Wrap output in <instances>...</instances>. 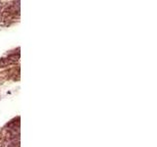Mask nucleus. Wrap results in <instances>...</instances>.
Returning <instances> with one entry per match:
<instances>
[{
    "label": "nucleus",
    "mask_w": 157,
    "mask_h": 147,
    "mask_svg": "<svg viewBox=\"0 0 157 147\" xmlns=\"http://www.w3.org/2000/svg\"><path fill=\"white\" fill-rule=\"evenodd\" d=\"M20 17V2H11L7 4L0 12V24L9 26L16 22Z\"/></svg>",
    "instance_id": "1"
},
{
    "label": "nucleus",
    "mask_w": 157,
    "mask_h": 147,
    "mask_svg": "<svg viewBox=\"0 0 157 147\" xmlns=\"http://www.w3.org/2000/svg\"><path fill=\"white\" fill-rule=\"evenodd\" d=\"M19 58H20V53L10 54V55H8V57L2 58L0 60V67H7V66L14 65L19 60Z\"/></svg>",
    "instance_id": "2"
},
{
    "label": "nucleus",
    "mask_w": 157,
    "mask_h": 147,
    "mask_svg": "<svg viewBox=\"0 0 157 147\" xmlns=\"http://www.w3.org/2000/svg\"><path fill=\"white\" fill-rule=\"evenodd\" d=\"M1 9H2V3L0 2V12H1Z\"/></svg>",
    "instance_id": "3"
}]
</instances>
